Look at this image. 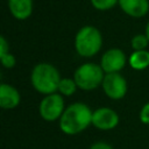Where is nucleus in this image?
Segmentation results:
<instances>
[{
    "mask_svg": "<svg viewBox=\"0 0 149 149\" xmlns=\"http://www.w3.org/2000/svg\"><path fill=\"white\" fill-rule=\"evenodd\" d=\"M102 47V36L98 28L84 26L78 30L74 37V48L79 56L92 57L97 55Z\"/></svg>",
    "mask_w": 149,
    "mask_h": 149,
    "instance_id": "7ed1b4c3",
    "label": "nucleus"
},
{
    "mask_svg": "<svg viewBox=\"0 0 149 149\" xmlns=\"http://www.w3.org/2000/svg\"><path fill=\"white\" fill-rule=\"evenodd\" d=\"M93 112L83 102L69 105L59 119V128L66 135H76L92 125Z\"/></svg>",
    "mask_w": 149,
    "mask_h": 149,
    "instance_id": "f257e3e1",
    "label": "nucleus"
},
{
    "mask_svg": "<svg viewBox=\"0 0 149 149\" xmlns=\"http://www.w3.org/2000/svg\"><path fill=\"white\" fill-rule=\"evenodd\" d=\"M128 62L134 70H144L149 68V51H133V54L129 56Z\"/></svg>",
    "mask_w": 149,
    "mask_h": 149,
    "instance_id": "f8f14e48",
    "label": "nucleus"
},
{
    "mask_svg": "<svg viewBox=\"0 0 149 149\" xmlns=\"http://www.w3.org/2000/svg\"><path fill=\"white\" fill-rule=\"evenodd\" d=\"M20 100L21 95L14 86L5 83L0 85V106L3 109L15 108L20 104Z\"/></svg>",
    "mask_w": 149,
    "mask_h": 149,
    "instance_id": "1a4fd4ad",
    "label": "nucleus"
},
{
    "mask_svg": "<svg viewBox=\"0 0 149 149\" xmlns=\"http://www.w3.org/2000/svg\"><path fill=\"white\" fill-rule=\"evenodd\" d=\"M119 6L132 17H142L149 12V0H119Z\"/></svg>",
    "mask_w": 149,
    "mask_h": 149,
    "instance_id": "9d476101",
    "label": "nucleus"
},
{
    "mask_svg": "<svg viewBox=\"0 0 149 149\" xmlns=\"http://www.w3.org/2000/svg\"><path fill=\"white\" fill-rule=\"evenodd\" d=\"M140 120L144 125H149V102L144 104L140 111Z\"/></svg>",
    "mask_w": 149,
    "mask_h": 149,
    "instance_id": "f3484780",
    "label": "nucleus"
},
{
    "mask_svg": "<svg viewBox=\"0 0 149 149\" xmlns=\"http://www.w3.org/2000/svg\"><path fill=\"white\" fill-rule=\"evenodd\" d=\"M101 86L105 94L112 100H120L127 93V81L119 72L105 73Z\"/></svg>",
    "mask_w": 149,
    "mask_h": 149,
    "instance_id": "423d86ee",
    "label": "nucleus"
},
{
    "mask_svg": "<svg viewBox=\"0 0 149 149\" xmlns=\"http://www.w3.org/2000/svg\"><path fill=\"white\" fill-rule=\"evenodd\" d=\"M127 58L125 52L119 48H112L104 52L100 61V66L105 73L119 72L126 64Z\"/></svg>",
    "mask_w": 149,
    "mask_h": 149,
    "instance_id": "0eeeda50",
    "label": "nucleus"
},
{
    "mask_svg": "<svg viewBox=\"0 0 149 149\" xmlns=\"http://www.w3.org/2000/svg\"><path fill=\"white\" fill-rule=\"evenodd\" d=\"M144 33H146V36H147L148 40H149V22H148L147 26H146V31H144Z\"/></svg>",
    "mask_w": 149,
    "mask_h": 149,
    "instance_id": "aec40b11",
    "label": "nucleus"
},
{
    "mask_svg": "<svg viewBox=\"0 0 149 149\" xmlns=\"http://www.w3.org/2000/svg\"><path fill=\"white\" fill-rule=\"evenodd\" d=\"M90 149H113V148H112L111 144L100 141V142H95V143H93V144L90 147Z\"/></svg>",
    "mask_w": 149,
    "mask_h": 149,
    "instance_id": "6ab92c4d",
    "label": "nucleus"
},
{
    "mask_svg": "<svg viewBox=\"0 0 149 149\" xmlns=\"http://www.w3.org/2000/svg\"><path fill=\"white\" fill-rule=\"evenodd\" d=\"M63 95L59 93H52L45 95L40 104V115L45 121L59 120L65 111Z\"/></svg>",
    "mask_w": 149,
    "mask_h": 149,
    "instance_id": "39448f33",
    "label": "nucleus"
},
{
    "mask_svg": "<svg viewBox=\"0 0 149 149\" xmlns=\"http://www.w3.org/2000/svg\"><path fill=\"white\" fill-rule=\"evenodd\" d=\"M119 115L115 111L108 107H99L93 111L92 125L100 130H109L118 126Z\"/></svg>",
    "mask_w": 149,
    "mask_h": 149,
    "instance_id": "6e6552de",
    "label": "nucleus"
},
{
    "mask_svg": "<svg viewBox=\"0 0 149 149\" xmlns=\"http://www.w3.org/2000/svg\"><path fill=\"white\" fill-rule=\"evenodd\" d=\"M105 72L100 64L84 63L77 68L73 74V79L78 88L83 91H92L102 84Z\"/></svg>",
    "mask_w": 149,
    "mask_h": 149,
    "instance_id": "20e7f679",
    "label": "nucleus"
},
{
    "mask_svg": "<svg viewBox=\"0 0 149 149\" xmlns=\"http://www.w3.org/2000/svg\"><path fill=\"white\" fill-rule=\"evenodd\" d=\"M78 88L74 79L72 78H62L58 85V92L62 95H72Z\"/></svg>",
    "mask_w": 149,
    "mask_h": 149,
    "instance_id": "ddd939ff",
    "label": "nucleus"
},
{
    "mask_svg": "<svg viewBox=\"0 0 149 149\" xmlns=\"http://www.w3.org/2000/svg\"><path fill=\"white\" fill-rule=\"evenodd\" d=\"M9 52V44L3 36H0V55Z\"/></svg>",
    "mask_w": 149,
    "mask_h": 149,
    "instance_id": "a211bd4d",
    "label": "nucleus"
},
{
    "mask_svg": "<svg viewBox=\"0 0 149 149\" xmlns=\"http://www.w3.org/2000/svg\"><path fill=\"white\" fill-rule=\"evenodd\" d=\"M0 62L7 69H12L16 64V59H15V57L10 52H7L5 55H0Z\"/></svg>",
    "mask_w": 149,
    "mask_h": 149,
    "instance_id": "dca6fc26",
    "label": "nucleus"
},
{
    "mask_svg": "<svg viewBox=\"0 0 149 149\" xmlns=\"http://www.w3.org/2000/svg\"><path fill=\"white\" fill-rule=\"evenodd\" d=\"M91 5L98 10H107L119 5V0H90Z\"/></svg>",
    "mask_w": 149,
    "mask_h": 149,
    "instance_id": "2eb2a0df",
    "label": "nucleus"
},
{
    "mask_svg": "<svg viewBox=\"0 0 149 149\" xmlns=\"http://www.w3.org/2000/svg\"><path fill=\"white\" fill-rule=\"evenodd\" d=\"M10 14L17 20H26L33 13V0H8Z\"/></svg>",
    "mask_w": 149,
    "mask_h": 149,
    "instance_id": "9b49d317",
    "label": "nucleus"
},
{
    "mask_svg": "<svg viewBox=\"0 0 149 149\" xmlns=\"http://www.w3.org/2000/svg\"><path fill=\"white\" fill-rule=\"evenodd\" d=\"M30 79L33 87L37 92L48 95L58 91V85L62 78L58 70L52 64L38 63L34 66Z\"/></svg>",
    "mask_w": 149,
    "mask_h": 149,
    "instance_id": "f03ea898",
    "label": "nucleus"
},
{
    "mask_svg": "<svg viewBox=\"0 0 149 149\" xmlns=\"http://www.w3.org/2000/svg\"><path fill=\"white\" fill-rule=\"evenodd\" d=\"M148 44H149V40L146 36V34H137L130 41V45H132V48H133L134 51L146 50V48L148 47Z\"/></svg>",
    "mask_w": 149,
    "mask_h": 149,
    "instance_id": "4468645a",
    "label": "nucleus"
}]
</instances>
